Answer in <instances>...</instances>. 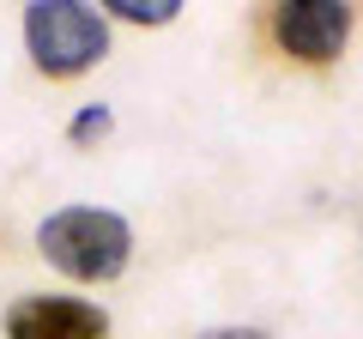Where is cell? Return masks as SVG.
<instances>
[{
	"label": "cell",
	"instance_id": "obj_7",
	"mask_svg": "<svg viewBox=\"0 0 363 339\" xmlns=\"http://www.w3.org/2000/svg\"><path fill=\"white\" fill-rule=\"evenodd\" d=\"M194 339H272L267 327H206V333H194Z\"/></svg>",
	"mask_w": 363,
	"mask_h": 339
},
{
	"label": "cell",
	"instance_id": "obj_4",
	"mask_svg": "<svg viewBox=\"0 0 363 339\" xmlns=\"http://www.w3.org/2000/svg\"><path fill=\"white\" fill-rule=\"evenodd\" d=\"M6 339H109V315L85 297H18L6 309Z\"/></svg>",
	"mask_w": 363,
	"mask_h": 339
},
{
	"label": "cell",
	"instance_id": "obj_5",
	"mask_svg": "<svg viewBox=\"0 0 363 339\" xmlns=\"http://www.w3.org/2000/svg\"><path fill=\"white\" fill-rule=\"evenodd\" d=\"M109 128H116V109L109 104H85L73 121H67V140L73 145H97V140H109Z\"/></svg>",
	"mask_w": 363,
	"mask_h": 339
},
{
	"label": "cell",
	"instance_id": "obj_2",
	"mask_svg": "<svg viewBox=\"0 0 363 339\" xmlns=\"http://www.w3.org/2000/svg\"><path fill=\"white\" fill-rule=\"evenodd\" d=\"M25 49L49 79H73L109 55V18L85 0H37L25 6Z\"/></svg>",
	"mask_w": 363,
	"mask_h": 339
},
{
	"label": "cell",
	"instance_id": "obj_6",
	"mask_svg": "<svg viewBox=\"0 0 363 339\" xmlns=\"http://www.w3.org/2000/svg\"><path fill=\"white\" fill-rule=\"evenodd\" d=\"M116 18H128V25H169V18L182 13V0H104Z\"/></svg>",
	"mask_w": 363,
	"mask_h": 339
},
{
	"label": "cell",
	"instance_id": "obj_1",
	"mask_svg": "<svg viewBox=\"0 0 363 339\" xmlns=\"http://www.w3.org/2000/svg\"><path fill=\"white\" fill-rule=\"evenodd\" d=\"M37 248L49 255V267H61L67 279L104 285L121 279L133 261V224L109 206H61L37 224Z\"/></svg>",
	"mask_w": 363,
	"mask_h": 339
},
{
	"label": "cell",
	"instance_id": "obj_3",
	"mask_svg": "<svg viewBox=\"0 0 363 339\" xmlns=\"http://www.w3.org/2000/svg\"><path fill=\"white\" fill-rule=\"evenodd\" d=\"M351 37V6L345 0H285V6H272V43L285 55L309 67H327L339 61Z\"/></svg>",
	"mask_w": 363,
	"mask_h": 339
}]
</instances>
